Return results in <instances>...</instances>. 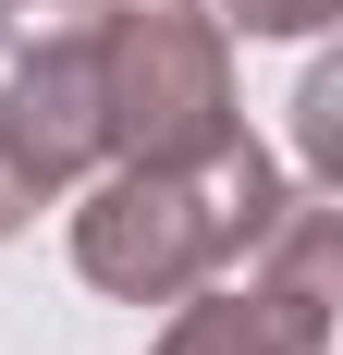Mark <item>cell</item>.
<instances>
[{
  "instance_id": "obj_1",
  "label": "cell",
  "mask_w": 343,
  "mask_h": 355,
  "mask_svg": "<svg viewBox=\"0 0 343 355\" xmlns=\"http://www.w3.org/2000/svg\"><path fill=\"white\" fill-rule=\"evenodd\" d=\"M282 196H294V172L258 135L208 147V159H99L86 209H74V270L123 306H172V294L245 270Z\"/></svg>"
},
{
  "instance_id": "obj_2",
  "label": "cell",
  "mask_w": 343,
  "mask_h": 355,
  "mask_svg": "<svg viewBox=\"0 0 343 355\" xmlns=\"http://www.w3.org/2000/svg\"><path fill=\"white\" fill-rule=\"evenodd\" d=\"M99 135L110 159H208L245 135L233 37L196 0H99Z\"/></svg>"
},
{
  "instance_id": "obj_3",
  "label": "cell",
  "mask_w": 343,
  "mask_h": 355,
  "mask_svg": "<svg viewBox=\"0 0 343 355\" xmlns=\"http://www.w3.org/2000/svg\"><path fill=\"white\" fill-rule=\"evenodd\" d=\"M0 147L25 159L37 196H62L110 159L99 135V12H62V25L12 37V73H0Z\"/></svg>"
},
{
  "instance_id": "obj_4",
  "label": "cell",
  "mask_w": 343,
  "mask_h": 355,
  "mask_svg": "<svg viewBox=\"0 0 343 355\" xmlns=\"http://www.w3.org/2000/svg\"><path fill=\"white\" fill-rule=\"evenodd\" d=\"M160 355H331V306H294V294H270L258 270H245L233 294H172V331Z\"/></svg>"
},
{
  "instance_id": "obj_5",
  "label": "cell",
  "mask_w": 343,
  "mask_h": 355,
  "mask_svg": "<svg viewBox=\"0 0 343 355\" xmlns=\"http://www.w3.org/2000/svg\"><path fill=\"white\" fill-rule=\"evenodd\" d=\"M196 12H208L221 37H319L343 0H196Z\"/></svg>"
},
{
  "instance_id": "obj_6",
  "label": "cell",
  "mask_w": 343,
  "mask_h": 355,
  "mask_svg": "<svg viewBox=\"0 0 343 355\" xmlns=\"http://www.w3.org/2000/svg\"><path fill=\"white\" fill-rule=\"evenodd\" d=\"M294 110H307V123H294V135H307V172H331V135H343V73L319 62V73H307V98H294Z\"/></svg>"
},
{
  "instance_id": "obj_7",
  "label": "cell",
  "mask_w": 343,
  "mask_h": 355,
  "mask_svg": "<svg viewBox=\"0 0 343 355\" xmlns=\"http://www.w3.org/2000/svg\"><path fill=\"white\" fill-rule=\"evenodd\" d=\"M37 209H49V196H37V184H25V159H12V147H0V245H12V233H25Z\"/></svg>"
},
{
  "instance_id": "obj_8",
  "label": "cell",
  "mask_w": 343,
  "mask_h": 355,
  "mask_svg": "<svg viewBox=\"0 0 343 355\" xmlns=\"http://www.w3.org/2000/svg\"><path fill=\"white\" fill-rule=\"evenodd\" d=\"M62 12H99V0H0V37H25V25H62Z\"/></svg>"
}]
</instances>
